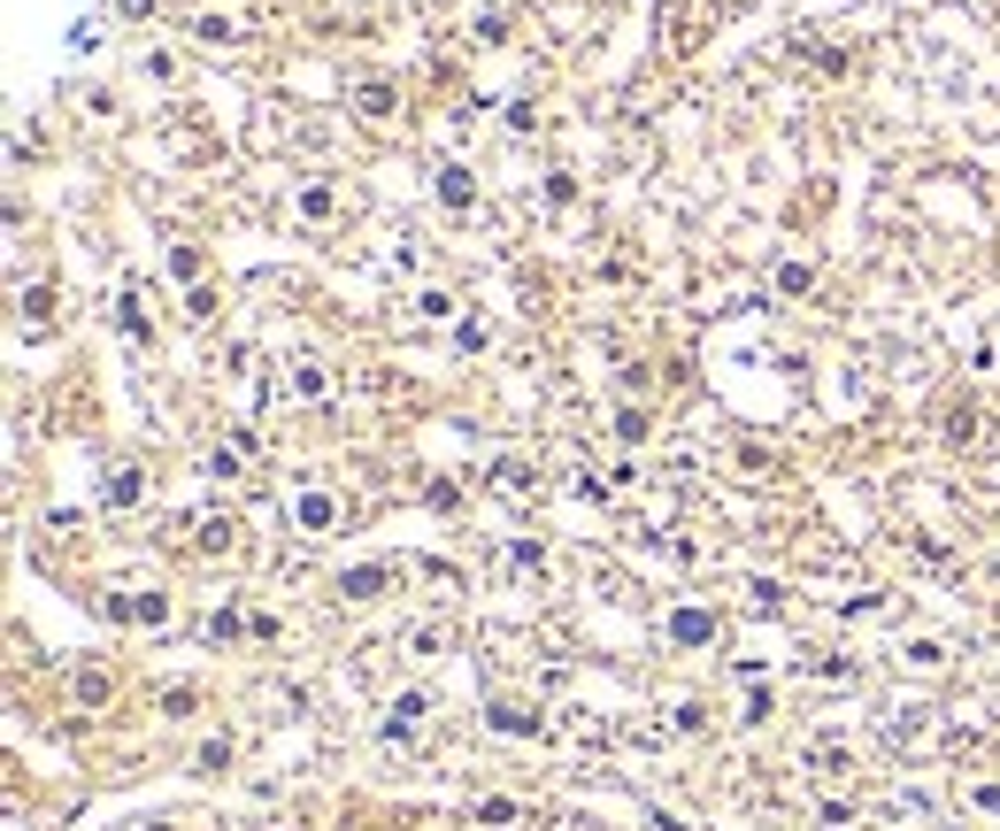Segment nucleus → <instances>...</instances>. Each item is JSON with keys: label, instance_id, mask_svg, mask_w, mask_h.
<instances>
[{"label": "nucleus", "instance_id": "obj_18", "mask_svg": "<svg viewBox=\"0 0 1000 831\" xmlns=\"http://www.w3.org/2000/svg\"><path fill=\"white\" fill-rule=\"evenodd\" d=\"M239 447H246V439H239ZM239 447H216V455H208V470H216V477H239Z\"/></svg>", "mask_w": 1000, "mask_h": 831}, {"label": "nucleus", "instance_id": "obj_1", "mask_svg": "<svg viewBox=\"0 0 1000 831\" xmlns=\"http://www.w3.org/2000/svg\"><path fill=\"white\" fill-rule=\"evenodd\" d=\"M108 609H116L124 624H162V616H170V601H162V593H116Z\"/></svg>", "mask_w": 1000, "mask_h": 831}, {"label": "nucleus", "instance_id": "obj_14", "mask_svg": "<svg viewBox=\"0 0 1000 831\" xmlns=\"http://www.w3.org/2000/svg\"><path fill=\"white\" fill-rule=\"evenodd\" d=\"M492 724H500V731H539V716H531V708H516V701H500V708H492Z\"/></svg>", "mask_w": 1000, "mask_h": 831}, {"label": "nucleus", "instance_id": "obj_19", "mask_svg": "<svg viewBox=\"0 0 1000 831\" xmlns=\"http://www.w3.org/2000/svg\"><path fill=\"white\" fill-rule=\"evenodd\" d=\"M116 9H124V16H154V0H116Z\"/></svg>", "mask_w": 1000, "mask_h": 831}, {"label": "nucleus", "instance_id": "obj_15", "mask_svg": "<svg viewBox=\"0 0 1000 831\" xmlns=\"http://www.w3.org/2000/svg\"><path fill=\"white\" fill-rule=\"evenodd\" d=\"M947 439H954V447L977 439V408H970V400H962V416H947Z\"/></svg>", "mask_w": 1000, "mask_h": 831}, {"label": "nucleus", "instance_id": "obj_10", "mask_svg": "<svg viewBox=\"0 0 1000 831\" xmlns=\"http://www.w3.org/2000/svg\"><path fill=\"white\" fill-rule=\"evenodd\" d=\"M101 501H108V509H131V501H139V470H116V477L101 485Z\"/></svg>", "mask_w": 1000, "mask_h": 831}, {"label": "nucleus", "instance_id": "obj_6", "mask_svg": "<svg viewBox=\"0 0 1000 831\" xmlns=\"http://www.w3.org/2000/svg\"><path fill=\"white\" fill-rule=\"evenodd\" d=\"M492 485L524 501V493H539V470H524V462H492Z\"/></svg>", "mask_w": 1000, "mask_h": 831}, {"label": "nucleus", "instance_id": "obj_3", "mask_svg": "<svg viewBox=\"0 0 1000 831\" xmlns=\"http://www.w3.org/2000/svg\"><path fill=\"white\" fill-rule=\"evenodd\" d=\"M193 547H201V554H223V547H239V524H231V516H201V524H193Z\"/></svg>", "mask_w": 1000, "mask_h": 831}, {"label": "nucleus", "instance_id": "obj_2", "mask_svg": "<svg viewBox=\"0 0 1000 831\" xmlns=\"http://www.w3.org/2000/svg\"><path fill=\"white\" fill-rule=\"evenodd\" d=\"M293 524H300V532H331V524H339L331 493H300V501H293Z\"/></svg>", "mask_w": 1000, "mask_h": 831}, {"label": "nucleus", "instance_id": "obj_8", "mask_svg": "<svg viewBox=\"0 0 1000 831\" xmlns=\"http://www.w3.org/2000/svg\"><path fill=\"white\" fill-rule=\"evenodd\" d=\"M300 216H308V223H331V216H339V193H331V186H308V193H300Z\"/></svg>", "mask_w": 1000, "mask_h": 831}, {"label": "nucleus", "instance_id": "obj_4", "mask_svg": "<svg viewBox=\"0 0 1000 831\" xmlns=\"http://www.w3.org/2000/svg\"><path fill=\"white\" fill-rule=\"evenodd\" d=\"M385 577H393V570H377V562H370V570H347V577H339V593H347V601H377V593H385Z\"/></svg>", "mask_w": 1000, "mask_h": 831}, {"label": "nucleus", "instance_id": "obj_7", "mask_svg": "<svg viewBox=\"0 0 1000 831\" xmlns=\"http://www.w3.org/2000/svg\"><path fill=\"white\" fill-rule=\"evenodd\" d=\"M355 108H362L370 124H385V116H393V86H385V77H370V86L355 93Z\"/></svg>", "mask_w": 1000, "mask_h": 831}, {"label": "nucleus", "instance_id": "obj_5", "mask_svg": "<svg viewBox=\"0 0 1000 831\" xmlns=\"http://www.w3.org/2000/svg\"><path fill=\"white\" fill-rule=\"evenodd\" d=\"M439 201H447V208H470V201H477V186H470L462 162H447V170H439Z\"/></svg>", "mask_w": 1000, "mask_h": 831}, {"label": "nucleus", "instance_id": "obj_16", "mask_svg": "<svg viewBox=\"0 0 1000 831\" xmlns=\"http://www.w3.org/2000/svg\"><path fill=\"white\" fill-rule=\"evenodd\" d=\"M731 455H739V470H746V477H770V470H778V462H770V447H731Z\"/></svg>", "mask_w": 1000, "mask_h": 831}, {"label": "nucleus", "instance_id": "obj_13", "mask_svg": "<svg viewBox=\"0 0 1000 831\" xmlns=\"http://www.w3.org/2000/svg\"><path fill=\"white\" fill-rule=\"evenodd\" d=\"M77 701L101 708V701H108V670H77Z\"/></svg>", "mask_w": 1000, "mask_h": 831}, {"label": "nucleus", "instance_id": "obj_12", "mask_svg": "<svg viewBox=\"0 0 1000 831\" xmlns=\"http://www.w3.org/2000/svg\"><path fill=\"white\" fill-rule=\"evenodd\" d=\"M939 662H947L939 639H908V670H939Z\"/></svg>", "mask_w": 1000, "mask_h": 831}, {"label": "nucleus", "instance_id": "obj_11", "mask_svg": "<svg viewBox=\"0 0 1000 831\" xmlns=\"http://www.w3.org/2000/svg\"><path fill=\"white\" fill-rule=\"evenodd\" d=\"M424 708H432V693H400L393 701V731H415V724H424Z\"/></svg>", "mask_w": 1000, "mask_h": 831}, {"label": "nucleus", "instance_id": "obj_9", "mask_svg": "<svg viewBox=\"0 0 1000 831\" xmlns=\"http://www.w3.org/2000/svg\"><path fill=\"white\" fill-rule=\"evenodd\" d=\"M670 639H685V647H701V639H716V616H701V609H685V616L670 624Z\"/></svg>", "mask_w": 1000, "mask_h": 831}, {"label": "nucleus", "instance_id": "obj_17", "mask_svg": "<svg viewBox=\"0 0 1000 831\" xmlns=\"http://www.w3.org/2000/svg\"><path fill=\"white\" fill-rule=\"evenodd\" d=\"M477 823H516V801H477Z\"/></svg>", "mask_w": 1000, "mask_h": 831}]
</instances>
